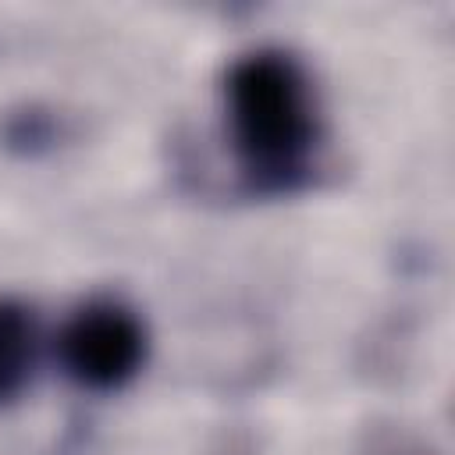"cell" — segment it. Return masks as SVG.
Instances as JSON below:
<instances>
[{"label":"cell","mask_w":455,"mask_h":455,"mask_svg":"<svg viewBox=\"0 0 455 455\" xmlns=\"http://www.w3.org/2000/svg\"><path fill=\"white\" fill-rule=\"evenodd\" d=\"M238 156L259 178L284 181L306 160L316 124L306 78L284 53H252L228 75Z\"/></svg>","instance_id":"cell-1"},{"label":"cell","mask_w":455,"mask_h":455,"mask_svg":"<svg viewBox=\"0 0 455 455\" xmlns=\"http://www.w3.org/2000/svg\"><path fill=\"white\" fill-rule=\"evenodd\" d=\"M146 355V334L139 320L110 302L85 306L60 334V359L68 373L96 391L121 387L135 377Z\"/></svg>","instance_id":"cell-2"},{"label":"cell","mask_w":455,"mask_h":455,"mask_svg":"<svg viewBox=\"0 0 455 455\" xmlns=\"http://www.w3.org/2000/svg\"><path fill=\"white\" fill-rule=\"evenodd\" d=\"M32 348H36L32 313L14 299H0V405L11 402L28 380Z\"/></svg>","instance_id":"cell-3"}]
</instances>
